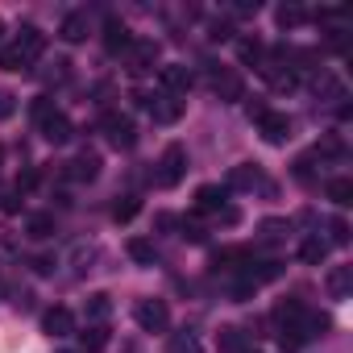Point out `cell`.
<instances>
[{
  "mask_svg": "<svg viewBox=\"0 0 353 353\" xmlns=\"http://www.w3.org/2000/svg\"><path fill=\"white\" fill-rule=\"evenodd\" d=\"M0 208H5V212H17V208H21V196H17V192H5V196H0Z\"/></svg>",
  "mask_w": 353,
  "mask_h": 353,
  "instance_id": "42",
  "label": "cell"
},
{
  "mask_svg": "<svg viewBox=\"0 0 353 353\" xmlns=\"http://www.w3.org/2000/svg\"><path fill=\"white\" fill-rule=\"evenodd\" d=\"M34 270H38V274H50V270H54V258H50V254H38V258H34Z\"/></svg>",
  "mask_w": 353,
  "mask_h": 353,
  "instance_id": "44",
  "label": "cell"
},
{
  "mask_svg": "<svg viewBox=\"0 0 353 353\" xmlns=\"http://www.w3.org/2000/svg\"><path fill=\"white\" fill-rule=\"evenodd\" d=\"M0 71H30V63L21 59L17 46H5V50H0Z\"/></svg>",
  "mask_w": 353,
  "mask_h": 353,
  "instance_id": "31",
  "label": "cell"
},
{
  "mask_svg": "<svg viewBox=\"0 0 353 353\" xmlns=\"http://www.w3.org/2000/svg\"><path fill=\"white\" fill-rule=\"evenodd\" d=\"M137 212H141V200H137V196H121V200L112 204V221H117V225H125V221H133Z\"/></svg>",
  "mask_w": 353,
  "mask_h": 353,
  "instance_id": "26",
  "label": "cell"
},
{
  "mask_svg": "<svg viewBox=\"0 0 353 353\" xmlns=\"http://www.w3.org/2000/svg\"><path fill=\"white\" fill-rule=\"evenodd\" d=\"M283 233H287V225H283V221H266V225H262V241H266V245L283 241Z\"/></svg>",
  "mask_w": 353,
  "mask_h": 353,
  "instance_id": "38",
  "label": "cell"
},
{
  "mask_svg": "<svg viewBox=\"0 0 353 353\" xmlns=\"http://www.w3.org/2000/svg\"><path fill=\"white\" fill-rule=\"evenodd\" d=\"M295 179H303V183L312 179V158H299V162H295Z\"/></svg>",
  "mask_w": 353,
  "mask_h": 353,
  "instance_id": "45",
  "label": "cell"
},
{
  "mask_svg": "<svg viewBox=\"0 0 353 353\" xmlns=\"http://www.w3.org/2000/svg\"><path fill=\"white\" fill-rule=\"evenodd\" d=\"M299 258H303L307 266H320V262L328 258V241H324V237H303V245H299Z\"/></svg>",
  "mask_w": 353,
  "mask_h": 353,
  "instance_id": "20",
  "label": "cell"
},
{
  "mask_svg": "<svg viewBox=\"0 0 353 353\" xmlns=\"http://www.w3.org/2000/svg\"><path fill=\"white\" fill-rule=\"evenodd\" d=\"M42 328H46L50 336H71V332H75V316H71V307L54 303V307L42 316Z\"/></svg>",
  "mask_w": 353,
  "mask_h": 353,
  "instance_id": "12",
  "label": "cell"
},
{
  "mask_svg": "<svg viewBox=\"0 0 353 353\" xmlns=\"http://www.w3.org/2000/svg\"><path fill=\"white\" fill-rule=\"evenodd\" d=\"M216 345H221V353H245V349H250V341H245L241 328H221Z\"/></svg>",
  "mask_w": 353,
  "mask_h": 353,
  "instance_id": "25",
  "label": "cell"
},
{
  "mask_svg": "<svg viewBox=\"0 0 353 353\" xmlns=\"http://www.w3.org/2000/svg\"><path fill=\"white\" fill-rule=\"evenodd\" d=\"M129 258H133L137 266H154V258H158V250H154V245H150L145 237H133V241H129Z\"/></svg>",
  "mask_w": 353,
  "mask_h": 353,
  "instance_id": "27",
  "label": "cell"
},
{
  "mask_svg": "<svg viewBox=\"0 0 353 353\" xmlns=\"http://www.w3.org/2000/svg\"><path fill=\"white\" fill-rule=\"evenodd\" d=\"M183 112H188V100H183V96L158 92V96L150 100V117H154V125H174V121H183Z\"/></svg>",
  "mask_w": 353,
  "mask_h": 353,
  "instance_id": "3",
  "label": "cell"
},
{
  "mask_svg": "<svg viewBox=\"0 0 353 353\" xmlns=\"http://www.w3.org/2000/svg\"><path fill=\"white\" fill-rule=\"evenodd\" d=\"M245 112H250V121H262V117H266L270 108H266L262 100H250V104H245Z\"/></svg>",
  "mask_w": 353,
  "mask_h": 353,
  "instance_id": "43",
  "label": "cell"
},
{
  "mask_svg": "<svg viewBox=\"0 0 353 353\" xmlns=\"http://www.w3.org/2000/svg\"><path fill=\"white\" fill-rule=\"evenodd\" d=\"M0 34H5V21H0Z\"/></svg>",
  "mask_w": 353,
  "mask_h": 353,
  "instance_id": "47",
  "label": "cell"
},
{
  "mask_svg": "<svg viewBox=\"0 0 353 353\" xmlns=\"http://www.w3.org/2000/svg\"><path fill=\"white\" fill-rule=\"evenodd\" d=\"M316 154H320V158H341V154H345V141H341L336 133H324V137L316 141Z\"/></svg>",
  "mask_w": 353,
  "mask_h": 353,
  "instance_id": "30",
  "label": "cell"
},
{
  "mask_svg": "<svg viewBox=\"0 0 353 353\" xmlns=\"http://www.w3.org/2000/svg\"><path fill=\"white\" fill-rule=\"evenodd\" d=\"M229 188L233 192H254V188H266V179H262V170L254 162H241V166L229 170Z\"/></svg>",
  "mask_w": 353,
  "mask_h": 353,
  "instance_id": "10",
  "label": "cell"
},
{
  "mask_svg": "<svg viewBox=\"0 0 353 353\" xmlns=\"http://www.w3.org/2000/svg\"><path fill=\"white\" fill-rule=\"evenodd\" d=\"M67 179H75V183H92L96 179V174H100V154H92V150H83L79 158H71L67 162Z\"/></svg>",
  "mask_w": 353,
  "mask_h": 353,
  "instance_id": "7",
  "label": "cell"
},
{
  "mask_svg": "<svg viewBox=\"0 0 353 353\" xmlns=\"http://www.w3.org/2000/svg\"><path fill=\"white\" fill-rule=\"evenodd\" d=\"M17 50H21L26 63L42 59V50H46V34H42L38 26H21V34H17Z\"/></svg>",
  "mask_w": 353,
  "mask_h": 353,
  "instance_id": "11",
  "label": "cell"
},
{
  "mask_svg": "<svg viewBox=\"0 0 353 353\" xmlns=\"http://www.w3.org/2000/svg\"><path fill=\"white\" fill-rule=\"evenodd\" d=\"M212 92H216V100H225V104H233V100H241L245 96V83H241V75L237 71H229V67H221V71H212Z\"/></svg>",
  "mask_w": 353,
  "mask_h": 353,
  "instance_id": "6",
  "label": "cell"
},
{
  "mask_svg": "<svg viewBox=\"0 0 353 353\" xmlns=\"http://www.w3.org/2000/svg\"><path fill=\"white\" fill-rule=\"evenodd\" d=\"M237 54H241V63H245V67H262L266 46H262L258 38H241V42H237Z\"/></svg>",
  "mask_w": 353,
  "mask_h": 353,
  "instance_id": "23",
  "label": "cell"
},
{
  "mask_svg": "<svg viewBox=\"0 0 353 353\" xmlns=\"http://www.w3.org/2000/svg\"><path fill=\"white\" fill-rule=\"evenodd\" d=\"M129 42H133L129 26H125V21H117V17H108V21H104V46H108L112 54H125V50H129Z\"/></svg>",
  "mask_w": 353,
  "mask_h": 353,
  "instance_id": "13",
  "label": "cell"
},
{
  "mask_svg": "<svg viewBox=\"0 0 353 353\" xmlns=\"http://www.w3.org/2000/svg\"><path fill=\"white\" fill-rule=\"evenodd\" d=\"M183 174H188V150L179 141H170L158 158V183L162 188H179L183 183Z\"/></svg>",
  "mask_w": 353,
  "mask_h": 353,
  "instance_id": "1",
  "label": "cell"
},
{
  "mask_svg": "<svg viewBox=\"0 0 353 353\" xmlns=\"http://www.w3.org/2000/svg\"><path fill=\"white\" fill-rule=\"evenodd\" d=\"M59 353H75V349H59Z\"/></svg>",
  "mask_w": 353,
  "mask_h": 353,
  "instance_id": "46",
  "label": "cell"
},
{
  "mask_svg": "<svg viewBox=\"0 0 353 353\" xmlns=\"http://www.w3.org/2000/svg\"><path fill=\"white\" fill-rule=\"evenodd\" d=\"M38 179H42V174H38V166H26V170L17 174L13 192H17V196H26V192H34V188H38Z\"/></svg>",
  "mask_w": 353,
  "mask_h": 353,
  "instance_id": "32",
  "label": "cell"
},
{
  "mask_svg": "<svg viewBox=\"0 0 353 353\" xmlns=\"http://www.w3.org/2000/svg\"><path fill=\"white\" fill-rule=\"evenodd\" d=\"M59 38H63V42H71V46H75V42H83V38H88V13H67V17H63V26H59Z\"/></svg>",
  "mask_w": 353,
  "mask_h": 353,
  "instance_id": "16",
  "label": "cell"
},
{
  "mask_svg": "<svg viewBox=\"0 0 353 353\" xmlns=\"http://www.w3.org/2000/svg\"><path fill=\"white\" fill-rule=\"evenodd\" d=\"M166 353H200V336H196L192 328H183V332H170V341H166Z\"/></svg>",
  "mask_w": 353,
  "mask_h": 353,
  "instance_id": "22",
  "label": "cell"
},
{
  "mask_svg": "<svg viewBox=\"0 0 353 353\" xmlns=\"http://www.w3.org/2000/svg\"><path fill=\"white\" fill-rule=\"evenodd\" d=\"M133 316H137V328H141V332H162V328L170 324V307H166V299H141Z\"/></svg>",
  "mask_w": 353,
  "mask_h": 353,
  "instance_id": "4",
  "label": "cell"
},
{
  "mask_svg": "<svg viewBox=\"0 0 353 353\" xmlns=\"http://www.w3.org/2000/svg\"><path fill=\"white\" fill-rule=\"evenodd\" d=\"M54 112H59V108H54L50 96H38V100H34V121H38V125H42L46 117H54Z\"/></svg>",
  "mask_w": 353,
  "mask_h": 353,
  "instance_id": "37",
  "label": "cell"
},
{
  "mask_svg": "<svg viewBox=\"0 0 353 353\" xmlns=\"http://www.w3.org/2000/svg\"><path fill=\"white\" fill-rule=\"evenodd\" d=\"M225 188H216V183H204L200 192H196V212H204V216H216L221 208H225Z\"/></svg>",
  "mask_w": 353,
  "mask_h": 353,
  "instance_id": "14",
  "label": "cell"
},
{
  "mask_svg": "<svg viewBox=\"0 0 353 353\" xmlns=\"http://www.w3.org/2000/svg\"><path fill=\"white\" fill-rule=\"evenodd\" d=\"M216 221H221V225H229V229H233V225H237V221H241V212H237V208H233V204H225V208H221V212H216Z\"/></svg>",
  "mask_w": 353,
  "mask_h": 353,
  "instance_id": "41",
  "label": "cell"
},
{
  "mask_svg": "<svg viewBox=\"0 0 353 353\" xmlns=\"http://www.w3.org/2000/svg\"><path fill=\"white\" fill-rule=\"evenodd\" d=\"M79 345H83L88 353H100V349L108 345V324H88V328L79 332Z\"/></svg>",
  "mask_w": 353,
  "mask_h": 353,
  "instance_id": "21",
  "label": "cell"
},
{
  "mask_svg": "<svg viewBox=\"0 0 353 353\" xmlns=\"http://www.w3.org/2000/svg\"><path fill=\"white\" fill-rule=\"evenodd\" d=\"M229 38H233V21L229 17H216L208 26V42H229Z\"/></svg>",
  "mask_w": 353,
  "mask_h": 353,
  "instance_id": "34",
  "label": "cell"
},
{
  "mask_svg": "<svg viewBox=\"0 0 353 353\" xmlns=\"http://www.w3.org/2000/svg\"><path fill=\"white\" fill-rule=\"evenodd\" d=\"M258 133H262L270 145H283V141L291 137V117H287V112H266V117L258 121Z\"/></svg>",
  "mask_w": 353,
  "mask_h": 353,
  "instance_id": "8",
  "label": "cell"
},
{
  "mask_svg": "<svg viewBox=\"0 0 353 353\" xmlns=\"http://www.w3.org/2000/svg\"><path fill=\"white\" fill-rule=\"evenodd\" d=\"M328 245H349V221L345 216L328 221Z\"/></svg>",
  "mask_w": 353,
  "mask_h": 353,
  "instance_id": "33",
  "label": "cell"
},
{
  "mask_svg": "<svg viewBox=\"0 0 353 353\" xmlns=\"http://www.w3.org/2000/svg\"><path fill=\"white\" fill-rule=\"evenodd\" d=\"M104 137H108V145H112V150H129V145L137 141V129H133V121H129V117L108 112V117H104Z\"/></svg>",
  "mask_w": 353,
  "mask_h": 353,
  "instance_id": "5",
  "label": "cell"
},
{
  "mask_svg": "<svg viewBox=\"0 0 353 353\" xmlns=\"http://www.w3.org/2000/svg\"><path fill=\"white\" fill-rule=\"evenodd\" d=\"M303 17H307V13H303L299 5H279V9H274V21H279L283 30H295V26H303Z\"/></svg>",
  "mask_w": 353,
  "mask_h": 353,
  "instance_id": "28",
  "label": "cell"
},
{
  "mask_svg": "<svg viewBox=\"0 0 353 353\" xmlns=\"http://www.w3.org/2000/svg\"><path fill=\"white\" fill-rule=\"evenodd\" d=\"M328 200L332 204H353V179H328Z\"/></svg>",
  "mask_w": 353,
  "mask_h": 353,
  "instance_id": "29",
  "label": "cell"
},
{
  "mask_svg": "<svg viewBox=\"0 0 353 353\" xmlns=\"http://www.w3.org/2000/svg\"><path fill=\"white\" fill-rule=\"evenodd\" d=\"M316 96L328 100V104H332V100H349V96H345V83H341L336 75H328V71L316 75Z\"/></svg>",
  "mask_w": 353,
  "mask_h": 353,
  "instance_id": "17",
  "label": "cell"
},
{
  "mask_svg": "<svg viewBox=\"0 0 353 353\" xmlns=\"http://www.w3.org/2000/svg\"><path fill=\"white\" fill-rule=\"evenodd\" d=\"M108 312H112V299H108L104 291L88 295V303H83V316H88V324H104V320H108Z\"/></svg>",
  "mask_w": 353,
  "mask_h": 353,
  "instance_id": "18",
  "label": "cell"
},
{
  "mask_svg": "<svg viewBox=\"0 0 353 353\" xmlns=\"http://www.w3.org/2000/svg\"><path fill=\"white\" fill-rule=\"evenodd\" d=\"M245 353H254V349H245Z\"/></svg>",
  "mask_w": 353,
  "mask_h": 353,
  "instance_id": "49",
  "label": "cell"
},
{
  "mask_svg": "<svg viewBox=\"0 0 353 353\" xmlns=\"http://www.w3.org/2000/svg\"><path fill=\"white\" fill-rule=\"evenodd\" d=\"M158 79H162V92H170V96H183V92L192 88V71H188L183 63H166V67L158 71Z\"/></svg>",
  "mask_w": 353,
  "mask_h": 353,
  "instance_id": "9",
  "label": "cell"
},
{
  "mask_svg": "<svg viewBox=\"0 0 353 353\" xmlns=\"http://www.w3.org/2000/svg\"><path fill=\"white\" fill-rule=\"evenodd\" d=\"M46 79H50V83H67V79H71V63H67V59H54V67L46 71Z\"/></svg>",
  "mask_w": 353,
  "mask_h": 353,
  "instance_id": "36",
  "label": "cell"
},
{
  "mask_svg": "<svg viewBox=\"0 0 353 353\" xmlns=\"http://www.w3.org/2000/svg\"><path fill=\"white\" fill-rule=\"evenodd\" d=\"M0 162H5V150H0Z\"/></svg>",
  "mask_w": 353,
  "mask_h": 353,
  "instance_id": "48",
  "label": "cell"
},
{
  "mask_svg": "<svg viewBox=\"0 0 353 353\" xmlns=\"http://www.w3.org/2000/svg\"><path fill=\"white\" fill-rule=\"evenodd\" d=\"M38 129H42V137H46L50 145H63V141H71V121H67V112H54V117H46Z\"/></svg>",
  "mask_w": 353,
  "mask_h": 353,
  "instance_id": "15",
  "label": "cell"
},
{
  "mask_svg": "<svg viewBox=\"0 0 353 353\" xmlns=\"http://www.w3.org/2000/svg\"><path fill=\"white\" fill-rule=\"evenodd\" d=\"M17 112V96L13 92H5V88H0V121H9Z\"/></svg>",
  "mask_w": 353,
  "mask_h": 353,
  "instance_id": "39",
  "label": "cell"
},
{
  "mask_svg": "<svg viewBox=\"0 0 353 353\" xmlns=\"http://www.w3.org/2000/svg\"><path fill=\"white\" fill-rule=\"evenodd\" d=\"M229 13H233V17H254V13H258V0H237Z\"/></svg>",
  "mask_w": 353,
  "mask_h": 353,
  "instance_id": "40",
  "label": "cell"
},
{
  "mask_svg": "<svg viewBox=\"0 0 353 353\" xmlns=\"http://www.w3.org/2000/svg\"><path fill=\"white\" fill-rule=\"evenodd\" d=\"M179 229H183V241H196V245H200V241H204V237H208V233H204V225H200V221H196V216H192V221H188V216H183V225H179Z\"/></svg>",
  "mask_w": 353,
  "mask_h": 353,
  "instance_id": "35",
  "label": "cell"
},
{
  "mask_svg": "<svg viewBox=\"0 0 353 353\" xmlns=\"http://www.w3.org/2000/svg\"><path fill=\"white\" fill-rule=\"evenodd\" d=\"M26 233H30L34 241L54 237V216H50V212H34V216H30V225H26Z\"/></svg>",
  "mask_w": 353,
  "mask_h": 353,
  "instance_id": "24",
  "label": "cell"
},
{
  "mask_svg": "<svg viewBox=\"0 0 353 353\" xmlns=\"http://www.w3.org/2000/svg\"><path fill=\"white\" fill-rule=\"evenodd\" d=\"M154 63H158V42L154 38H133L129 50H125V71L145 75V71H154Z\"/></svg>",
  "mask_w": 353,
  "mask_h": 353,
  "instance_id": "2",
  "label": "cell"
},
{
  "mask_svg": "<svg viewBox=\"0 0 353 353\" xmlns=\"http://www.w3.org/2000/svg\"><path fill=\"white\" fill-rule=\"evenodd\" d=\"M349 287H353V266H336V270H328V295H332V299H345Z\"/></svg>",
  "mask_w": 353,
  "mask_h": 353,
  "instance_id": "19",
  "label": "cell"
}]
</instances>
